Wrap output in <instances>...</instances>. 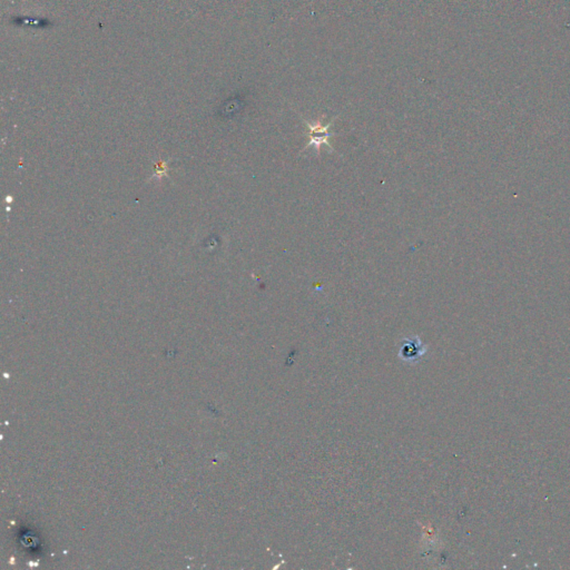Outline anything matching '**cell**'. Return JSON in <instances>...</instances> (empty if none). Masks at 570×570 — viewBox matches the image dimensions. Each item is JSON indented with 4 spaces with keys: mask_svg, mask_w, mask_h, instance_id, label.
Returning <instances> with one entry per match:
<instances>
[{
    "mask_svg": "<svg viewBox=\"0 0 570 570\" xmlns=\"http://www.w3.org/2000/svg\"><path fill=\"white\" fill-rule=\"evenodd\" d=\"M333 121H331L330 123L327 125H322L321 124V121H317V124L312 125L311 123L303 119V123L306 124V128H308V136H309L310 138V142L306 144V147H304L303 151H306V149H309V147H314L317 155H320L321 145L325 144V145L330 149V152H333V149L331 147V144L329 143V140H330L331 136L336 135L334 133L329 132V128H330Z\"/></svg>",
    "mask_w": 570,
    "mask_h": 570,
    "instance_id": "obj_1",
    "label": "cell"
},
{
    "mask_svg": "<svg viewBox=\"0 0 570 570\" xmlns=\"http://www.w3.org/2000/svg\"><path fill=\"white\" fill-rule=\"evenodd\" d=\"M427 353V347L419 336L405 338L400 343L399 358L408 363H417Z\"/></svg>",
    "mask_w": 570,
    "mask_h": 570,
    "instance_id": "obj_2",
    "label": "cell"
}]
</instances>
